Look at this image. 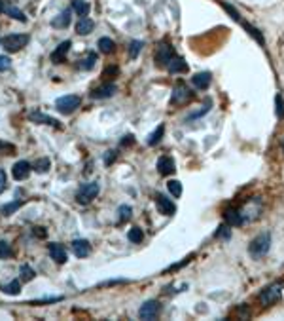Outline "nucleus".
Returning a JSON list of instances; mask_svg holds the SVG:
<instances>
[{
    "instance_id": "4be33fe9",
    "label": "nucleus",
    "mask_w": 284,
    "mask_h": 321,
    "mask_svg": "<svg viewBox=\"0 0 284 321\" xmlns=\"http://www.w3.org/2000/svg\"><path fill=\"white\" fill-rule=\"evenodd\" d=\"M28 120L34 122V124H49V126L59 128V122H57L55 118L46 116V114H42V112H30V114H28Z\"/></svg>"
},
{
    "instance_id": "a19ab883",
    "label": "nucleus",
    "mask_w": 284,
    "mask_h": 321,
    "mask_svg": "<svg viewBox=\"0 0 284 321\" xmlns=\"http://www.w3.org/2000/svg\"><path fill=\"white\" fill-rule=\"evenodd\" d=\"M10 65H12L10 57H6V55H0V73H2V71H6V69H10Z\"/></svg>"
},
{
    "instance_id": "f03ea898",
    "label": "nucleus",
    "mask_w": 284,
    "mask_h": 321,
    "mask_svg": "<svg viewBox=\"0 0 284 321\" xmlns=\"http://www.w3.org/2000/svg\"><path fill=\"white\" fill-rule=\"evenodd\" d=\"M283 291H284L283 281H275V283L267 285L263 291L260 293V302H261V306H271V304H275V302L281 298Z\"/></svg>"
},
{
    "instance_id": "f3484780",
    "label": "nucleus",
    "mask_w": 284,
    "mask_h": 321,
    "mask_svg": "<svg viewBox=\"0 0 284 321\" xmlns=\"http://www.w3.org/2000/svg\"><path fill=\"white\" fill-rule=\"evenodd\" d=\"M49 255H51V259L55 263H67V251H65V247L61 243H49Z\"/></svg>"
},
{
    "instance_id": "f8f14e48",
    "label": "nucleus",
    "mask_w": 284,
    "mask_h": 321,
    "mask_svg": "<svg viewBox=\"0 0 284 321\" xmlns=\"http://www.w3.org/2000/svg\"><path fill=\"white\" fill-rule=\"evenodd\" d=\"M30 169H32V165H30L28 161H25V160L15 161L14 169H12L14 179L15 181H23V179H27V177L30 175Z\"/></svg>"
},
{
    "instance_id": "39448f33",
    "label": "nucleus",
    "mask_w": 284,
    "mask_h": 321,
    "mask_svg": "<svg viewBox=\"0 0 284 321\" xmlns=\"http://www.w3.org/2000/svg\"><path fill=\"white\" fill-rule=\"evenodd\" d=\"M82 105V97L78 95H63L55 101V108L61 114H72Z\"/></svg>"
},
{
    "instance_id": "c9c22d12",
    "label": "nucleus",
    "mask_w": 284,
    "mask_h": 321,
    "mask_svg": "<svg viewBox=\"0 0 284 321\" xmlns=\"http://www.w3.org/2000/svg\"><path fill=\"white\" fill-rule=\"evenodd\" d=\"M12 257V247L8 241H0V259H10Z\"/></svg>"
},
{
    "instance_id": "a211bd4d",
    "label": "nucleus",
    "mask_w": 284,
    "mask_h": 321,
    "mask_svg": "<svg viewBox=\"0 0 284 321\" xmlns=\"http://www.w3.org/2000/svg\"><path fill=\"white\" fill-rule=\"evenodd\" d=\"M167 69H169L170 74H178V73H186L188 71V63H186L182 57H178V55H174V57L169 61V65H167Z\"/></svg>"
},
{
    "instance_id": "58836bf2",
    "label": "nucleus",
    "mask_w": 284,
    "mask_h": 321,
    "mask_svg": "<svg viewBox=\"0 0 284 321\" xmlns=\"http://www.w3.org/2000/svg\"><path fill=\"white\" fill-rule=\"evenodd\" d=\"M118 73H119V69L114 65V67H106V69L102 71V76H104V78H116V74Z\"/></svg>"
},
{
    "instance_id": "a18cd8bd",
    "label": "nucleus",
    "mask_w": 284,
    "mask_h": 321,
    "mask_svg": "<svg viewBox=\"0 0 284 321\" xmlns=\"http://www.w3.org/2000/svg\"><path fill=\"white\" fill-rule=\"evenodd\" d=\"M283 150H284V141H283Z\"/></svg>"
},
{
    "instance_id": "4c0bfd02",
    "label": "nucleus",
    "mask_w": 284,
    "mask_h": 321,
    "mask_svg": "<svg viewBox=\"0 0 284 321\" xmlns=\"http://www.w3.org/2000/svg\"><path fill=\"white\" fill-rule=\"evenodd\" d=\"M275 103H277V116L284 118V101H283V95H277L275 97Z\"/></svg>"
},
{
    "instance_id": "aec40b11",
    "label": "nucleus",
    "mask_w": 284,
    "mask_h": 321,
    "mask_svg": "<svg viewBox=\"0 0 284 321\" xmlns=\"http://www.w3.org/2000/svg\"><path fill=\"white\" fill-rule=\"evenodd\" d=\"M224 219L229 226H241L242 224V219H241V213H239V209H233V207H229L226 209V213H224Z\"/></svg>"
},
{
    "instance_id": "423d86ee",
    "label": "nucleus",
    "mask_w": 284,
    "mask_h": 321,
    "mask_svg": "<svg viewBox=\"0 0 284 321\" xmlns=\"http://www.w3.org/2000/svg\"><path fill=\"white\" fill-rule=\"evenodd\" d=\"M191 97H193V93H191V89L188 88V84L178 82V84L174 86V89H172L170 105H174V107H182V105H186Z\"/></svg>"
},
{
    "instance_id": "c03bdc74",
    "label": "nucleus",
    "mask_w": 284,
    "mask_h": 321,
    "mask_svg": "<svg viewBox=\"0 0 284 321\" xmlns=\"http://www.w3.org/2000/svg\"><path fill=\"white\" fill-rule=\"evenodd\" d=\"M0 14H4V2L0 0Z\"/></svg>"
},
{
    "instance_id": "0eeeda50",
    "label": "nucleus",
    "mask_w": 284,
    "mask_h": 321,
    "mask_svg": "<svg viewBox=\"0 0 284 321\" xmlns=\"http://www.w3.org/2000/svg\"><path fill=\"white\" fill-rule=\"evenodd\" d=\"M27 44H28V34H8V36L2 40V46H4L6 52H10V54H15V52L23 50Z\"/></svg>"
},
{
    "instance_id": "4468645a",
    "label": "nucleus",
    "mask_w": 284,
    "mask_h": 321,
    "mask_svg": "<svg viewBox=\"0 0 284 321\" xmlns=\"http://www.w3.org/2000/svg\"><path fill=\"white\" fill-rule=\"evenodd\" d=\"M71 19H72L71 10H63L57 17L51 19V25H53L55 29H67V27L71 25Z\"/></svg>"
},
{
    "instance_id": "79ce46f5",
    "label": "nucleus",
    "mask_w": 284,
    "mask_h": 321,
    "mask_svg": "<svg viewBox=\"0 0 284 321\" xmlns=\"http://www.w3.org/2000/svg\"><path fill=\"white\" fill-rule=\"evenodd\" d=\"M116 156H118V154H116V150H108V152H106V156H104V163H106V165H110V163L116 160Z\"/></svg>"
},
{
    "instance_id": "f704fd0d",
    "label": "nucleus",
    "mask_w": 284,
    "mask_h": 321,
    "mask_svg": "<svg viewBox=\"0 0 284 321\" xmlns=\"http://www.w3.org/2000/svg\"><path fill=\"white\" fill-rule=\"evenodd\" d=\"M19 205H21V202H12V204L2 205V207H0V213L8 217V215H12V213H14L15 209H19Z\"/></svg>"
},
{
    "instance_id": "7ed1b4c3",
    "label": "nucleus",
    "mask_w": 284,
    "mask_h": 321,
    "mask_svg": "<svg viewBox=\"0 0 284 321\" xmlns=\"http://www.w3.org/2000/svg\"><path fill=\"white\" fill-rule=\"evenodd\" d=\"M239 213H241V219H242V224L244 222H252L260 217V213H261V200L256 196L252 198L248 204H244V207L239 209Z\"/></svg>"
},
{
    "instance_id": "ddd939ff",
    "label": "nucleus",
    "mask_w": 284,
    "mask_h": 321,
    "mask_svg": "<svg viewBox=\"0 0 284 321\" xmlns=\"http://www.w3.org/2000/svg\"><path fill=\"white\" fill-rule=\"evenodd\" d=\"M71 46H72V42L71 40H65V42H61V44L57 46L55 48V52L51 54V61L53 63H63L65 61V57H67V54H69V50H71Z\"/></svg>"
},
{
    "instance_id": "1a4fd4ad",
    "label": "nucleus",
    "mask_w": 284,
    "mask_h": 321,
    "mask_svg": "<svg viewBox=\"0 0 284 321\" xmlns=\"http://www.w3.org/2000/svg\"><path fill=\"white\" fill-rule=\"evenodd\" d=\"M159 312H161V304H159L157 300H148V302H144L141 306V310H139V318H141V320H146V321H152L159 316Z\"/></svg>"
},
{
    "instance_id": "7c9ffc66",
    "label": "nucleus",
    "mask_w": 284,
    "mask_h": 321,
    "mask_svg": "<svg viewBox=\"0 0 284 321\" xmlns=\"http://www.w3.org/2000/svg\"><path fill=\"white\" fill-rule=\"evenodd\" d=\"M95 61H97V54H87V57L80 63V69H84V71H91L93 67H95Z\"/></svg>"
},
{
    "instance_id": "ea45409f",
    "label": "nucleus",
    "mask_w": 284,
    "mask_h": 321,
    "mask_svg": "<svg viewBox=\"0 0 284 321\" xmlns=\"http://www.w3.org/2000/svg\"><path fill=\"white\" fill-rule=\"evenodd\" d=\"M14 145H8L4 141H0V154H14Z\"/></svg>"
},
{
    "instance_id": "2eb2a0df",
    "label": "nucleus",
    "mask_w": 284,
    "mask_h": 321,
    "mask_svg": "<svg viewBox=\"0 0 284 321\" xmlns=\"http://www.w3.org/2000/svg\"><path fill=\"white\" fill-rule=\"evenodd\" d=\"M157 171H159L161 175H170V173L174 171V160H172L170 156H161V158L157 160Z\"/></svg>"
},
{
    "instance_id": "412c9836",
    "label": "nucleus",
    "mask_w": 284,
    "mask_h": 321,
    "mask_svg": "<svg viewBox=\"0 0 284 321\" xmlns=\"http://www.w3.org/2000/svg\"><path fill=\"white\" fill-rule=\"evenodd\" d=\"M95 29V21L93 19H89V17H80V21L76 23V32L78 34H89L91 30Z\"/></svg>"
},
{
    "instance_id": "b1692460",
    "label": "nucleus",
    "mask_w": 284,
    "mask_h": 321,
    "mask_svg": "<svg viewBox=\"0 0 284 321\" xmlns=\"http://www.w3.org/2000/svg\"><path fill=\"white\" fill-rule=\"evenodd\" d=\"M99 50L102 54H112L114 50H116V44H114L112 38H108V36H102L99 40Z\"/></svg>"
},
{
    "instance_id": "9d476101",
    "label": "nucleus",
    "mask_w": 284,
    "mask_h": 321,
    "mask_svg": "<svg viewBox=\"0 0 284 321\" xmlns=\"http://www.w3.org/2000/svg\"><path fill=\"white\" fill-rule=\"evenodd\" d=\"M156 204H157L159 213H163V215H174V211H176V205L172 204V200L167 198L165 194H157Z\"/></svg>"
},
{
    "instance_id": "37998d69",
    "label": "nucleus",
    "mask_w": 284,
    "mask_h": 321,
    "mask_svg": "<svg viewBox=\"0 0 284 321\" xmlns=\"http://www.w3.org/2000/svg\"><path fill=\"white\" fill-rule=\"evenodd\" d=\"M6 183H8V181H6V173L0 169V192L6 188Z\"/></svg>"
},
{
    "instance_id": "cd10ccee",
    "label": "nucleus",
    "mask_w": 284,
    "mask_h": 321,
    "mask_svg": "<svg viewBox=\"0 0 284 321\" xmlns=\"http://www.w3.org/2000/svg\"><path fill=\"white\" fill-rule=\"evenodd\" d=\"M49 167H51V161H49V158H40V160H36V163L32 165V169H34L36 173H46Z\"/></svg>"
},
{
    "instance_id": "a878e982",
    "label": "nucleus",
    "mask_w": 284,
    "mask_h": 321,
    "mask_svg": "<svg viewBox=\"0 0 284 321\" xmlns=\"http://www.w3.org/2000/svg\"><path fill=\"white\" fill-rule=\"evenodd\" d=\"M4 12H6V14L10 15V17H14V19H17V21H23V23L27 21V17H25V14H23L21 10H17L15 6H4Z\"/></svg>"
},
{
    "instance_id": "dca6fc26",
    "label": "nucleus",
    "mask_w": 284,
    "mask_h": 321,
    "mask_svg": "<svg viewBox=\"0 0 284 321\" xmlns=\"http://www.w3.org/2000/svg\"><path fill=\"white\" fill-rule=\"evenodd\" d=\"M72 251H74V255H76L78 259H84V257H87V255L91 253V245H89V241H85V240H76V241L72 243Z\"/></svg>"
},
{
    "instance_id": "473e14b6",
    "label": "nucleus",
    "mask_w": 284,
    "mask_h": 321,
    "mask_svg": "<svg viewBox=\"0 0 284 321\" xmlns=\"http://www.w3.org/2000/svg\"><path fill=\"white\" fill-rule=\"evenodd\" d=\"M218 240H224V241H227L229 240V236H231V228H229V224H222V226H218V230H216V234H214Z\"/></svg>"
},
{
    "instance_id": "6ab92c4d",
    "label": "nucleus",
    "mask_w": 284,
    "mask_h": 321,
    "mask_svg": "<svg viewBox=\"0 0 284 321\" xmlns=\"http://www.w3.org/2000/svg\"><path fill=\"white\" fill-rule=\"evenodd\" d=\"M211 73H197L195 76H191V84L197 89H207L211 86Z\"/></svg>"
},
{
    "instance_id": "20e7f679",
    "label": "nucleus",
    "mask_w": 284,
    "mask_h": 321,
    "mask_svg": "<svg viewBox=\"0 0 284 321\" xmlns=\"http://www.w3.org/2000/svg\"><path fill=\"white\" fill-rule=\"evenodd\" d=\"M99 190H100L99 183H85V185H82V187H80V190H78V194H76V200H78V204H82V205L91 204V202L97 198Z\"/></svg>"
},
{
    "instance_id": "c756f323",
    "label": "nucleus",
    "mask_w": 284,
    "mask_h": 321,
    "mask_svg": "<svg viewBox=\"0 0 284 321\" xmlns=\"http://www.w3.org/2000/svg\"><path fill=\"white\" fill-rule=\"evenodd\" d=\"M2 291L6 293V294H19V291H21V281H19V279L10 281L8 285H4V289H2Z\"/></svg>"
},
{
    "instance_id": "5701e85b",
    "label": "nucleus",
    "mask_w": 284,
    "mask_h": 321,
    "mask_svg": "<svg viewBox=\"0 0 284 321\" xmlns=\"http://www.w3.org/2000/svg\"><path fill=\"white\" fill-rule=\"evenodd\" d=\"M72 10L80 17H85L89 14V4H87V0H72Z\"/></svg>"
},
{
    "instance_id": "e433bc0d",
    "label": "nucleus",
    "mask_w": 284,
    "mask_h": 321,
    "mask_svg": "<svg viewBox=\"0 0 284 321\" xmlns=\"http://www.w3.org/2000/svg\"><path fill=\"white\" fill-rule=\"evenodd\" d=\"M131 213H133V209H131L129 205H121V207H119V222L131 219Z\"/></svg>"
},
{
    "instance_id": "9b49d317",
    "label": "nucleus",
    "mask_w": 284,
    "mask_h": 321,
    "mask_svg": "<svg viewBox=\"0 0 284 321\" xmlns=\"http://www.w3.org/2000/svg\"><path fill=\"white\" fill-rule=\"evenodd\" d=\"M114 93H116V86L112 82H104L102 86L91 91V97H95V99H108V97H112Z\"/></svg>"
},
{
    "instance_id": "c85d7f7f",
    "label": "nucleus",
    "mask_w": 284,
    "mask_h": 321,
    "mask_svg": "<svg viewBox=\"0 0 284 321\" xmlns=\"http://www.w3.org/2000/svg\"><path fill=\"white\" fill-rule=\"evenodd\" d=\"M142 48H144V42H141V40H133V42L129 44V57L137 59V57H139V54H141Z\"/></svg>"
},
{
    "instance_id": "f257e3e1",
    "label": "nucleus",
    "mask_w": 284,
    "mask_h": 321,
    "mask_svg": "<svg viewBox=\"0 0 284 321\" xmlns=\"http://www.w3.org/2000/svg\"><path fill=\"white\" fill-rule=\"evenodd\" d=\"M271 249V234L269 232H261L258 234L254 240L250 241L248 245V253L254 257V259H261L269 253Z\"/></svg>"
},
{
    "instance_id": "2f4dec72",
    "label": "nucleus",
    "mask_w": 284,
    "mask_h": 321,
    "mask_svg": "<svg viewBox=\"0 0 284 321\" xmlns=\"http://www.w3.org/2000/svg\"><path fill=\"white\" fill-rule=\"evenodd\" d=\"M19 274H21V281H30V279H34V276H36V272H34L28 264H23V266H21Z\"/></svg>"
},
{
    "instance_id": "6e6552de",
    "label": "nucleus",
    "mask_w": 284,
    "mask_h": 321,
    "mask_svg": "<svg viewBox=\"0 0 284 321\" xmlns=\"http://www.w3.org/2000/svg\"><path fill=\"white\" fill-rule=\"evenodd\" d=\"M172 57H174V50H172V46L167 44V42H161V44L157 46V50H156V65L157 67H167Z\"/></svg>"
},
{
    "instance_id": "72a5a7b5",
    "label": "nucleus",
    "mask_w": 284,
    "mask_h": 321,
    "mask_svg": "<svg viewBox=\"0 0 284 321\" xmlns=\"http://www.w3.org/2000/svg\"><path fill=\"white\" fill-rule=\"evenodd\" d=\"M163 132H165V126H159L156 132L150 135V139H148V145H156L161 141V137H163Z\"/></svg>"
},
{
    "instance_id": "bb28decb",
    "label": "nucleus",
    "mask_w": 284,
    "mask_h": 321,
    "mask_svg": "<svg viewBox=\"0 0 284 321\" xmlns=\"http://www.w3.org/2000/svg\"><path fill=\"white\" fill-rule=\"evenodd\" d=\"M167 188H169V192L174 198H180V196H182V183L176 181V179H172V181L167 183Z\"/></svg>"
},
{
    "instance_id": "393cba45",
    "label": "nucleus",
    "mask_w": 284,
    "mask_h": 321,
    "mask_svg": "<svg viewBox=\"0 0 284 321\" xmlns=\"http://www.w3.org/2000/svg\"><path fill=\"white\" fill-rule=\"evenodd\" d=\"M129 241L131 243H142V240H144V232H142V228L139 226H135V228H131L127 234Z\"/></svg>"
}]
</instances>
